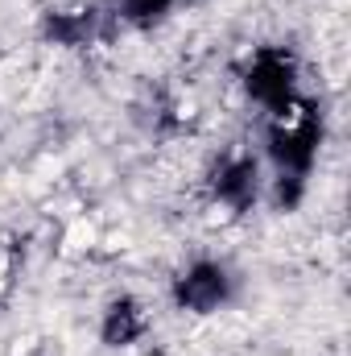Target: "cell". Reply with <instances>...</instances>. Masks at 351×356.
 <instances>
[{
    "label": "cell",
    "instance_id": "obj_1",
    "mask_svg": "<svg viewBox=\"0 0 351 356\" xmlns=\"http://www.w3.org/2000/svg\"><path fill=\"white\" fill-rule=\"evenodd\" d=\"M91 245H95V224L79 216V220L67 228V236H62V249H67V253H87Z\"/></svg>",
    "mask_w": 351,
    "mask_h": 356
},
{
    "label": "cell",
    "instance_id": "obj_2",
    "mask_svg": "<svg viewBox=\"0 0 351 356\" xmlns=\"http://www.w3.org/2000/svg\"><path fill=\"white\" fill-rule=\"evenodd\" d=\"M4 269H8V257L0 253V286H4Z\"/></svg>",
    "mask_w": 351,
    "mask_h": 356
}]
</instances>
